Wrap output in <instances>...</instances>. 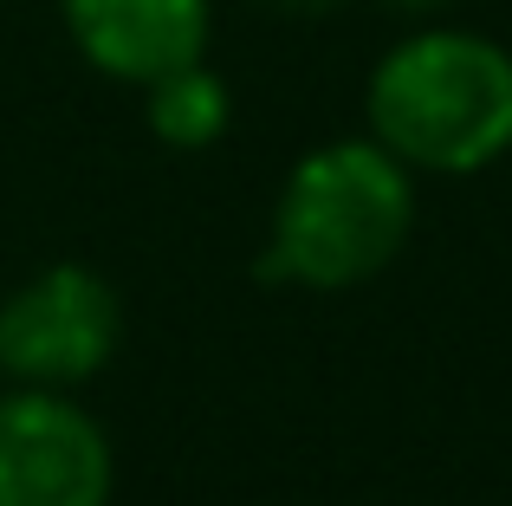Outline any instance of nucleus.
<instances>
[{
	"label": "nucleus",
	"mask_w": 512,
	"mask_h": 506,
	"mask_svg": "<svg viewBox=\"0 0 512 506\" xmlns=\"http://www.w3.org/2000/svg\"><path fill=\"white\" fill-rule=\"evenodd\" d=\"M273 7H279V13H331L338 0H273Z\"/></svg>",
	"instance_id": "nucleus-8"
},
{
	"label": "nucleus",
	"mask_w": 512,
	"mask_h": 506,
	"mask_svg": "<svg viewBox=\"0 0 512 506\" xmlns=\"http://www.w3.org/2000/svg\"><path fill=\"white\" fill-rule=\"evenodd\" d=\"M143 111H150L156 143L195 156V150H214V143L227 137V124H234V91H227V78L214 72L208 59H195V65H175V72L150 78V85H143Z\"/></svg>",
	"instance_id": "nucleus-6"
},
{
	"label": "nucleus",
	"mask_w": 512,
	"mask_h": 506,
	"mask_svg": "<svg viewBox=\"0 0 512 506\" xmlns=\"http://www.w3.org/2000/svg\"><path fill=\"white\" fill-rule=\"evenodd\" d=\"M363 117L415 176H480L512 150V52L467 26H422L376 59Z\"/></svg>",
	"instance_id": "nucleus-1"
},
{
	"label": "nucleus",
	"mask_w": 512,
	"mask_h": 506,
	"mask_svg": "<svg viewBox=\"0 0 512 506\" xmlns=\"http://www.w3.org/2000/svg\"><path fill=\"white\" fill-rule=\"evenodd\" d=\"M59 13L78 59L137 91L175 65H195L214 26L208 0H59Z\"/></svg>",
	"instance_id": "nucleus-5"
},
{
	"label": "nucleus",
	"mask_w": 512,
	"mask_h": 506,
	"mask_svg": "<svg viewBox=\"0 0 512 506\" xmlns=\"http://www.w3.org/2000/svg\"><path fill=\"white\" fill-rule=\"evenodd\" d=\"M124 344V299L98 266H39L0 299V377L26 390H78Z\"/></svg>",
	"instance_id": "nucleus-3"
},
{
	"label": "nucleus",
	"mask_w": 512,
	"mask_h": 506,
	"mask_svg": "<svg viewBox=\"0 0 512 506\" xmlns=\"http://www.w3.org/2000/svg\"><path fill=\"white\" fill-rule=\"evenodd\" d=\"M117 455L104 422L65 390L0 396V506H111Z\"/></svg>",
	"instance_id": "nucleus-4"
},
{
	"label": "nucleus",
	"mask_w": 512,
	"mask_h": 506,
	"mask_svg": "<svg viewBox=\"0 0 512 506\" xmlns=\"http://www.w3.org/2000/svg\"><path fill=\"white\" fill-rule=\"evenodd\" d=\"M383 7H396V13H415V20H428V13H448L454 0H383Z\"/></svg>",
	"instance_id": "nucleus-7"
},
{
	"label": "nucleus",
	"mask_w": 512,
	"mask_h": 506,
	"mask_svg": "<svg viewBox=\"0 0 512 506\" xmlns=\"http://www.w3.org/2000/svg\"><path fill=\"white\" fill-rule=\"evenodd\" d=\"M415 228V169L376 137H338L299 156L273 202L260 279L305 292H350L396 266Z\"/></svg>",
	"instance_id": "nucleus-2"
}]
</instances>
